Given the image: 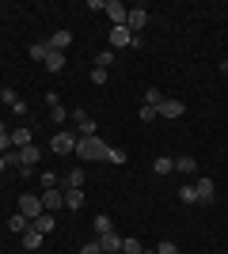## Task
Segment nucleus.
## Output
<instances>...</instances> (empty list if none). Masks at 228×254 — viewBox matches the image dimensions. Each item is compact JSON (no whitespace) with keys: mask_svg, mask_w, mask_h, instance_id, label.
<instances>
[{"mask_svg":"<svg viewBox=\"0 0 228 254\" xmlns=\"http://www.w3.org/2000/svg\"><path fill=\"white\" fill-rule=\"evenodd\" d=\"M50 148H54L57 156H73V152H76V137H73V133H54Z\"/></svg>","mask_w":228,"mask_h":254,"instance_id":"obj_5","label":"nucleus"},{"mask_svg":"<svg viewBox=\"0 0 228 254\" xmlns=\"http://www.w3.org/2000/svg\"><path fill=\"white\" fill-rule=\"evenodd\" d=\"M175 171H183V175H194V171H198V159H194V156H179V159H175Z\"/></svg>","mask_w":228,"mask_h":254,"instance_id":"obj_21","label":"nucleus"},{"mask_svg":"<svg viewBox=\"0 0 228 254\" xmlns=\"http://www.w3.org/2000/svg\"><path fill=\"white\" fill-rule=\"evenodd\" d=\"M156 110H160V118L175 122V118H183V114H186V103H179V99H163V103L156 106Z\"/></svg>","mask_w":228,"mask_h":254,"instance_id":"obj_10","label":"nucleus"},{"mask_svg":"<svg viewBox=\"0 0 228 254\" xmlns=\"http://www.w3.org/2000/svg\"><path fill=\"white\" fill-rule=\"evenodd\" d=\"M95 243H99V251H103V254H118V251H122V235H114V232H103V235L95 239Z\"/></svg>","mask_w":228,"mask_h":254,"instance_id":"obj_12","label":"nucleus"},{"mask_svg":"<svg viewBox=\"0 0 228 254\" xmlns=\"http://www.w3.org/2000/svg\"><path fill=\"white\" fill-rule=\"evenodd\" d=\"M160 103H163L160 87H145V106H160Z\"/></svg>","mask_w":228,"mask_h":254,"instance_id":"obj_24","label":"nucleus"},{"mask_svg":"<svg viewBox=\"0 0 228 254\" xmlns=\"http://www.w3.org/2000/svg\"><path fill=\"white\" fill-rule=\"evenodd\" d=\"M80 163H95V159H107V144H103V137H80L76 140V152H73Z\"/></svg>","mask_w":228,"mask_h":254,"instance_id":"obj_1","label":"nucleus"},{"mask_svg":"<svg viewBox=\"0 0 228 254\" xmlns=\"http://www.w3.org/2000/svg\"><path fill=\"white\" fill-rule=\"evenodd\" d=\"M84 205V186L80 190H65V209H80Z\"/></svg>","mask_w":228,"mask_h":254,"instance_id":"obj_22","label":"nucleus"},{"mask_svg":"<svg viewBox=\"0 0 228 254\" xmlns=\"http://www.w3.org/2000/svg\"><path fill=\"white\" fill-rule=\"evenodd\" d=\"M107 159L110 163H126L130 156H126V148H107Z\"/></svg>","mask_w":228,"mask_h":254,"instance_id":"obj_32","label":"nucleus"},{"mask_svg":"<svg viewBox=\"0 0 228 254\" xmlns=\"http://www.w3.org/2000/svg\"><path fill=\"white\" fill-rule=\"evenodd\" d=\"M42 68H46V72H61V68H65V53L50 50V53H46V61H42Z\"/></svg>","mask_w":228,"mask_h":254,"instance_id":"obj_16","label":"nucleus"},{"mask_svg":"<svg viewBox=\"0 0 228 254\" xmlns=\"http://www.w3.org/2000/svg\"><path fill=\"white\" fill-rule=\"evenodd\" d=\"M69 42H73V31H54V38H46V46H50V50H57V53H65Z\"/></svg>","mask_w":228,"mask_h":254,"instance_id":"obj_14","label":"nucleus"},{"mask_svg":"<svg viewBox=\"0 0 228 254\" xmlns=\"http://www.w3.org/2000/svg\"><path fill=\"white\" fill-rule=\"evenodd\" d=\"M38 197H42V209L54 212V216H57V209H65V190H46V193H38Z\"/></svg>","mask_w":228,"mask_h":254,"instance_id":"obj_9","label":"nucleus"},{"mask_svg":"<svg viewBox=\"0 0 228 254\" xmlns=\"http://www.w3.org/2000/svg\"><path fill=\"white\" fill-rule=\"evenodd\" d=\"M179 201H183V205H198V190H194V182L179 186Z\"/></svg>","mask_w":228,"mask_h":254,"instance_id":"obj_20","label":"nucleus"},{"mask_svg":"<svg viewBox=\"0 0 228 254\" xmlns=\"http://www.w3.org/2000/svg\"><path fill=\"white\" fill-rule=\"evenodd\" d=\"M103 232H114V224H110L107 212H99V216H95V235H103Z\"/></svg>","mask_w":228,"mask_h":254,"instance_id":"obj_26","label":"nucleus"},{"mask_svg":"<svg viewBox=\"0 0 228 254\" xmlns=\"http://www.w3.org/2000/svg\"><path fill=\"white\" fill-rule=\"evenodd\" d=\"M126 27H130V34L137 38V34L149 27V8L145 4H137V8H130V15H126Z\"/></svg>","mask_w":228,"mask_h":254,"instance_id":"obj_3","label":"nucleus"},{"mask_svg":"<svg viewBox=\"0 0 228 254\" xmlns=\"http://www.w3.org/2000/svg\"><path fill=\"white\" fill-rule=\"evenodd\" d=\"M118 254H122V251H118Z\"/></svg>","mask_w":228,"mask_h":254,"instance_id":"obj_39","label":"nucleus"},{"mask_svg":"<svg viewBox=\"0 0 228 254\" xmlns=\"http://www.w3.org/2000/svg\"><path fill=\"white\" fill-rule=\"evenodd\" d=\"M152 171H156V175H171V171H175V159L171 156H156V159H152Z\"/></svg>","mask_w":228,"mask_h":254,"instance_id":"obj_18","label":"nucleus"},{"mask_svg":"<svg viewBox=\"0 0 228 254\" xmlns=\"http://www.w3.org/2000/svg\"><path fill=\"white\" fill-rule=\"evenodd\" d=\"M38 243H42V232H34V228H27V232H23V247H27V251H34Z\"/></svg>","mask_w":228,"mask_h":254,"instance_id":"obj_23","label":"nucleus"},{"mask_svg":"<svg viewBox=\"0 0 228 254\" xmlns=\"http://www.w3.org/2000/svg\"><path fill=\"white\" fill-rule=\"evenodd\" d=\"M61 186H65V190H80V186H84V167H69Z\"/></svg>","mask_w":228,"mask_h":254,"instance_id":"obj_13","label":"nucleus"},{"mask_svg":"<svg viewBox=\"0 0 228 254\" xmlns=\"http://www.w3.org/2000/svg\"><path fill=\"white\" fill-rule=\"evenodd\" d=\"M27 144H34V133L31 129H11V148H27Z\"/></svg>","mask_w":228,"mask_h":254,"instance_id":"obj_17","label":"nucleus"},{"mask_svg":"<svg viewBox=\"0 0 228 254\" xmlns=\"http://www.w3.org/2000/svg\"><path fill=\"white\" fill-rule=\"evenodd\" d=\"M126 46H137L130 27H110V50H126Z\"/></svg>","mask_w":228,"mask_h":254,"instance_id":"obj_7","label":"nucleus"},{"mask_svg":"<svg viewBox=\"0 0 228 254\" xmlns=\"http://www.w3.org/2000/svg\"><path fill=\"white\" fill-rule=\"evenodd\" d=\"M0 103H8V106H15V103H19L15 87H0Z\"/></svg>","mask_w":228,"mask_h":254,"instance_id":"obj_31","label":"nucleus"},{"mask_svg":"<svg viewBox=\"0 0 228 254\" xmlns=\"http://www.w3.org/2000/svg\"><path fill=\"white\" fill-rule=\"evenodd\" d=\"M156 118H160L156 106H141V122H156Z\"/></svg>","mask_w":228,"mask_h":254,"instance_id":"obj_34","label":"nucleus"},{"mask_svg":"<svg viewBox=\"0 0 228 254\" xmlns=\"http://www.w3.org/2000/svg\"><path fill=\"white\" fill-rule=\"evenodd\" d=\"M69 118L80 126V133H84V137H95L99 126H95V118H91V114H84V106H80V110H69Z\"/></svg>","mask_w":228,"mask_h":254,"instance_id":"obj_6","label":"nucleus"},{"mask_svg":"<svg viewBox=\"0 0 228 254\" xmlns=\"http://www.w3.org/2000/svg\"><path fill=\"white\" fill-rule=\"evenodd\" d=\"M80 254H103V251H99V243L91 239V243H84V247H80Z\"/></svg>","mask_w":228,"mask_h":254,"instance_id":"obj_35","label":"nucleus"},{"mask_svg":"<svg viewBox=\"0 0 228 254\" xmlns=\"http://www.w3.org/2000/svg\"><path fill=\"white\" fill-rule=\"evenodd\" d=\"M27 228H31V220H27L23 212H15V216H11V220H8V232H15V235H23V232H27Z\"/></svg>","mask_w":228,"mask_h":254,"instance_id":"obj_19","label":"nucleus"},{"mask_svg":"<svg viewBox=\"0 0 228 254\" xmlns=\"http://www.w3.org/2000/svg\"><path fill=\"white\" fill-rule=\"evenodd\" d=\"M221 72H225V76H228V61H221Z\"/></svg>","mask_w":228,"mask_h":254,"instance_id":"obj_36","label":"nucleus"},{"mask_svg":"<svg viewBox=\"0 0 228 254\" xmlns=\"http://www.w3.org/2000/svg\"><path fill=\"white\" fill-rule=\"evenodd\" d=\"M114 64V50H99L95 53V68H110Z\"/></svg>","mask_w":228,"mask_h":254,"instance_id":"obj_25","label":"nucleus"},{"mask_svg":"<svg viewBox=\"0 0 228 254\" xmlns=\"http://www.w3.org/2000/svg\"><path fill=\"white\" fill-rule=\"evenodd\" d=\"M110 15V27H126V15H130V8L122 4V0H107V8H103Z\"/></svg>","mask_w":228,"mask_h":254,"instance_id":"obj_8","label":"nucleus"},{"mask_svg":"<svg viewBox=\"0 0 228 254\" xmlns=\"http://www.w3.org/2000/svg\"><path fill=\"white\" fill-rule=\"evenodd\" d=\"M107 76H110V68H95V64H91V84H95V87L107 84Z\"/></svg>","mask_w":228,"mask_h":254,"instance_id":"obj_29","label":"nucleus"},{"mask_svg":"<svg viewBox=\"0 0 228 254\" xmlns=\"http://www.w3.org/2000/svg\"><path fill=\"white\" fill-rule=\"evenodd\" d=\"M19 212L23 216H27V220H38V216H42V197H38V193H19Z\"/></svg>","mask_w":228,"mask_h":254,"instance_id":"obj_2","label":"nucleus"},{"mask_svg":"<svg viewBox=\"0 0 228 254\" xmlns=\"http://www.w3.org/2000/svg\"><path fill=\"white\" fill-rule=\"evenodd\" d=\"M156 254H179V247H175L171 239H160V247H156Z\"/></svg>","mask_w":228,"mask_h":254,"instance_id":"obj_33","label":"nucleus"},{"mask_svg":"<svg viewBox=\"0 0 228 254\" xmlns=\"http://www.w3.org/2000/svg\"><path fill=\"white\" fill-rule=\"evenodd\" d=\"M46 103H50V122H54V126H61V122H69V110H65V106H61V99H57L54 91L46 95Z\"/></svg>","mask_w":228,"mask_h":254,"instance_id":"obj_11","label":"nucleus"},{"mask_svg":"<svg viewBox=\"0 0 228 254\" xmlns=\"http://www.w3.org/2000/svg\"><path fill=\"white\" fill-rule=\"evenodd\" d=\"M46 53H50V46H46V42H34L31 46V61H46Z\"/></svg>","mask_w":228,"mask_h":254,"instance_id":"obj_30","label":"nucleus"},{"mask_svg":"<svg viewBox=\"0 0 228 254\" xmlns=\"http://www.w3.org/2000/svg\"><path fill=\"white\" fill-rule=\"evenodd\" d=\"M0 167H4V159H0Z\"/></svg>","mask_w":228,"mask_h":254,"instance_id":"obj_38","label":"nucleus"},{"mask_svg":"<svg viewBox=\"0 0 228 254\" xmlns=\"http://www.w3.org/2000/svg\"><path fill=\"white\" fill-rule=\"evenodd\" d=\"M122 254H145L141 239H122Z\"/></svg>","mask_w":228,"mask_h":254,"instance_id":"obj_28","label":"nucleus"},{"mask_svg":"<svg viewBox=\"0 0 228 254\" xmlns=\"http://www.w3.org/2000/svg\"><path fill=\"white\" fill-rule=\"evenodd\" d=\"M38 182H42V190H57V182H61V179H57L54 171H42V175H38Z\"/></svg>","mask_w":228,"mask_h":254,"instance_id":"obj_27","label":"nucleus"},{"mask_svg":"<svg viewBox=\"0 0 228 254\" xmlns=\"http://www.w3.org/2000/svg\"><path fill=\"white\" fill-rule=\"evenodd\" d=\"M145 254H156V251H145Z\"/></svg>","mask_w":228,"mask_h":254,"instance_id":"obj_37","label":"nucleus"},{"mask_svg":"<svg viewBox=\"0 0 228 254\" xmlns=\"http://www.w3.org/2000/svg\"><path fill=\"white\" fill-rule=\"evenodd\" d=\"M194 190H198V205H213L217 201V186H213V179H206V175L194 182Z\"/></svg>","mask_w":228,"mask_h":254,"instance_id":"obj_4","label":"nucleus"},{"mask_svg":"<svg viewBox=\"0 0 228 254\" xmlns=\"http://www.w3.org/2000/svg\"><path fill=\"white\" fill-rule=\"evenodd\" d=\"M31 228H34V232H42V235H50L57 228V216H54V212H42L38 220H31Z\"/></svg>","mask_w":228,"mask_h":254,"instance_id":"obj_15","label":"nucleus"}]
</instances>
